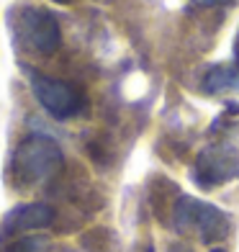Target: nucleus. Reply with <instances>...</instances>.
I'll return each instance as SVG.
<instances>
[{
    "label": "nucleus",
    "instance_id": "f257e3e1",
    "mask_svg": "<svg viewBox=\"0 0 239 252\" xmlns=\"http://www.w3.org/2000/svg\"><path fill=\"white\" fill-rule=\"evenodd\" d=\"M62 147L44 134H33L16 147L13 159H10V173H13L16 186L29 188L54 178L62 170Z\"/></svg>",
    "mask_w": 239,
    "mask_h": 252
},
{
    "label": "nucleus",
    "instance_id": "f03ea898",
    "mask_svg": "<svg viewBox=\"0 0 239 252\" xmlns=\"http://www.w3.org/2000/svg\"><path fill=\"white\" fill-rule=\"evenodd\" d=\"M173 221L178 232H193L201 242H221L232 234L229 214L216 209L213 203L198 201L193 196H180L173 209Z\"/></svg>",
    "mask_w": 239,
    "mask_h": 252
},
{
    "label": "nucleus",
    "instance_id": "7ed1b4c3",
    "mask_svg": "<svg viewBox=\"0 0 239 252\" xmlns=\"http://www.w3.org/2000/svg\"><path fill=\"white\" fill-rule=\"evenodd\" d=\"M16 33L36 54H54L62 44V29L54 13L36 5H21L13 13Z\"/></svg>",
    "mask_w": 239,
    "mask_h": 252
},
{
    "label": "nucleus",
    "instance_id": "20e7f679",
    "mask_svg": "<svg viewBox=\"0 0 239 252\" xmlns=\"http://www.w3.org/2000/svg\"><path fill=\"white\" fill-rule=\"evenodd\" d=\"M31 90L44 111L54 119H72L83 111V93L80 88L67 83V80H57V77H47V75H31Z\"/></svg>",
    "mask_w": 239,
    "mask_h": 252
},
{
    "label": "nucleus",
    "instance_id": "39448f33",
    "mask_svg": "<svg viewBox=\"0 0 239 252\" xmlns=\"http://www.w3.org/2000/svg\"><path fill=\"white\" fill-rule=\"evenodd\" d=\"M234 178H239V150H234L232 144L206 147L193 165V180L201 188L224 186Z\"/></svg>",
    "mask_w": 239,
    "mask_h": 252
},
{
    "label": "nucleus",
    "instance_id": "423d86ee",
    "mask_svg": "<svg viewBox=\"0 0 239 252\" xmlns=\"http://www.w3.org/2000/svg\"><path fill=\"white\" fill-rule=\"evenodd\" d=\"M54 221V209L47 203H21L16 209L5 214L3 224H0V234L3 237H18L33 232V229H47Z\"/></svg>",
    "mask_w": 239,
    "mask_h": 252
},
{
    "label": "nucleus",
    "instance_id": "0eeeda50",
    "mask_svg": "<svg viewBox=\"0 0 239 252\" xmlns=\"http://www.w3.org/2000/svg\"><path fill=\"white\" fill-rule=\"evenodd\" d=\"M239 88V72L229 67H213L203 77V90L206 93H224V90Z\"/></svg>",
    "mask_w": 239,
    "mask_h": 252
},
{
    "label": "nucleus",
    "instance_id": "6e6552de",
    "mask_svg": "<svg viewBox=\"0 0 239 252\" xmlns=\"http://www.w3.org/2000/svg\"><path fill=\"white\" fill-rule=\"evenodd\" d=\"M47 247H49L47 237H18L3 252H47Z\"/></svg>",
    "mask_w": 239,
    "mask_h": 252
},
{
    "label": "nucleus",
    "instance_id": "1a4fd4ad",
    "mask_svg": "<svg viewBox=\"0 0 239 252\" xmlns=\"http://www.w3.org/2000/svg\"><path fill=\"white\" fill-rule=\"evenodd\" d=\"M193 3H198V5H209V8H213V5H232V3H237V0H193Z\"/></svg>",
    "mask_w": 239,
    "mask_h": 252
},
{
    "label": "nucleus",
    "instance_id": "9d476101",
    "mask_svg": "<svg viewBox=\"0 0 239 252\" xmlns=\"http://www.w3.org/2000/svg\"><path fill=\"white\" fill-rule=\"evenodd\" d=\"M234 60H237V67H239V31H237V41H234Z\"/></svg>",
    "mask_w": 239,
    "mask_h": 252
},
{
    "label": "nucleus",
    "instance_id": "9b49d317",
    "mask_svg": "<svg viewBox=\"0 0 239 252\" xmlns=\"http://www.w3.org/2000/svg\"><path fill=\"white\" fill-rule=\"evenodd\" d=\"M52 3H70V0H52Z\"/></svg>",
    "mask_w": 239,
    "mask_h": 252
},
{
    "label": "nucleus",
    "instance_id": "f8f14e48",
    "mask_svg": "<svg viewBox=\"0 0 239 252\" xmlns=\"http://www.w3.org/2000/svg\"><path fill=\"white\" fill-rule=\"evenodd\" d=\"M211 252H226V250H221V247H219V250H211Z\"/></svg>",
    "mask_w": 239,
    "mask_h": 252
}]
</instances>
